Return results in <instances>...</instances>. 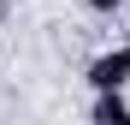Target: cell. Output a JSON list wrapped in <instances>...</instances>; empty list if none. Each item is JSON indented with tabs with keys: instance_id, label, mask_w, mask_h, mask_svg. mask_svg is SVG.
<instances>
[{
	"instance_id": "cell-1",
	"label": "cell",
	"mask_w": 130,
	"mask_h": 125,
	"mask_svg": "<svg viewBox=\"0 0 130 125\" xmlns=\"http://www.w3.org/2000/svg\"><path fill=\"white\" fill-rule=\"evenodd\" d=\"M124 83H130V48H106L89 66V89L95 95H124Z\"/></svg>"
},
{
	"instance_id": "cell-2",
	"label": "cell",
	"mask_w": 130,
	"mask_h": 125,
	"mask_svg": "<svg viewBox=\"0 0 130 125\" xmlns=\"http://www.w3.org/2000/svg\"><path fill=\"white\" fill-rule=\"evenodd\" d=\"M95 125H130L124 95H95Z\"/></svg>"
},
{
	"instance_id": "cell-3",
	"label": "cell",
	"mask_w": 130,
	"mask_h": 125,
	"mask_svg": "<svg viewBox=\"0 0 130 125\" xmlns=\"http://www.w3.org/2000/svg\"><path fill=\"white\" fill-rule=\"evenodd\" d=\"M124 0H89V12H118Z\"/></svg>"
}]
</instances>
